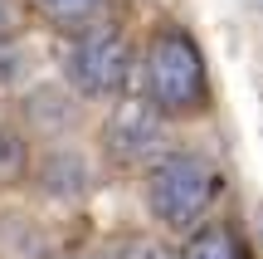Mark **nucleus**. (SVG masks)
<instances>
[{"instance_id": "f257e3e1", "label": "nucleus", "mask_w": 263, "mask_h": 259, "mask_svg": "<svg viewBox=\"0 0 263 259\" xmlns=\"http://www.w3.org/2000/svg\"><path fill=\"white\" fill-rule=\"evenodd\" d=\"M137 98L151 108L156 117H195L210 108V64L200 39L185 25L166 20L151 29L146 49L137 59Z\"/></svg>"}, {"instance_id": "f03ea898", "label": "nucleus", "mask_w": 263, "mask_h": 259, "mask_svg": "<svg viewBox=\"0 0 263 259\" xmlns=\"http://www.w3.org/2000/svg\"><path fill=\"white\" fill-rule=\"evenodd\" d=\"M219 186L224 176L205 152H161L146 171V211L166 230H195L200 215L215 205Z\"/></svg>"}, {"instance_id": "7ed1b4c3", "label": "nucleus", "mask_w": 263, "mask_h": 259, "mask_svg": "<svg viewBox=\"0 0 263 259\" xmlns=\"http://www.w3.org/2000/svg\"><path fill=\"white\" fill-rule=\"evenodd\" d=\"M132 68L137 54L112 20H88L64 44V88L73 98H122Z\"/></svg>"}, {"instance_id": "20e7f679", "label": "nucleus", "mask_w": 263, "mask_h": 259, "mask_svg": "<svg viewBox=\"0 0 263 259\" xmlns=\"http://www.w3.org/2000/svg\"><path fill=\"white\" fill-rule=\"evenodd\" d=\"M161 147H166V117H156L141 98H127L112 108L103 127V152L117 166H146L161 157Z\"/></svg>"}, {"instance_id": "39448f33", "label": "nucleus", "mask_w": 263, "mask_h": 259, "mask_svg": "<svg viewBox=\"0 0 263 259\" xmlns=\"http://www.w3.org/2000/svg\"><path fill=\"white\" fill-rule=\"evenodd\" d=\"M34 181L44 196H54V201H83L88 191H93V162H88L83 147H49L44 157H39L34 166Z\"/></svg>"}, {"instance_id": "423d86ee", "label": "nucleus", "mask_w": 263, "mask_h": 259, "mask_svg": "<svg viewBox=\"0 0 263 259\" xmlns=\"http://www.w3.org/2000/svg\"><path fill=\"white\" fill-rule=\"evenodd\" d=\"M25 123L39 137H64L78 123V98L64 83H39L25 93Z\"/></svg>"}, {"instance_id": "0eeeda50", "label": "nucleus", "mask_w": 263, "mask_h": 259, "mask_svg": "<svg viewBox=\"0 0 263 259\" xmlns=\"http://www.w3.org/2000/svg\"><path fill=\"white\" fill-rule=\"evenodd\" d=\"M176 259H249V245L239 235V225L229 220H210V225H195L185 235Z\"/></svg>"}, {"instance_id": "6e6552de", "label": "nucleus", "mask_w": 263, "mask_h": 259, "mask_svg": "<svg viewBox=\"0 0 263 259\" xmlns=\"http://www.w3.org/2000/svg\"><path fill=\"white\" fill-rule=\"evenodd\" d=\"M29 74H34V49L25 39L5 34L0 39V88H25Z\"/></svg>"}, {"instance_id": "1a4fd4ad", "label": "nucleus", "mask_w": 263, "mask_h": 259, "mask_svg": "<svg viewBox=\"0 0 263 259\" xmlns=\"http://www.w3.org/2000/svg\"><path fill=\"white\" fill-rule=\"evenodd\" d=\"M34 10L49 20V25H64V29H83L88 20L103 10V0H34Z\"/></svg>"}, {"instance_id": "9d476101", "label": "nucleus", "mask_w": 263, "mask_h": 259, "mask_svg": "<svg viewBox=\"0 0 263 259\" xmlns=\"http://www.w3.org/2000/svg\"><path fill=\"white\" fill-rule=\"evenodd\" d=\"M25 171H29V142H25V132L0 123V186L20 181Z\"/></svg>"}]
</instances>
